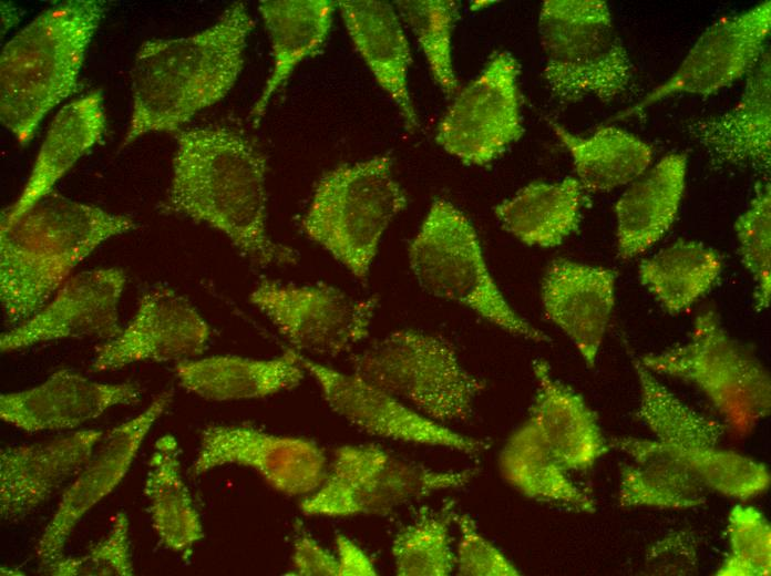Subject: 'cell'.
Masks as SVG:
<instances>
[{"label": "cell", "instance_id": "obj_32", "mask_svg": "<svg viewBox=\"0 0 771 576\" xmlns=\"http://www.w3.org/2000/svg\"><path fill=\"white\" fill-rule=\"evenodd\" d=\"M584 188L568 176L533 182L494 207L502 227L527 246L556 247L575 233L582 218Z\"/></svg>", "mask_w": 771, "mask_h": 576}, {"label": "cell", "instance_id": "obj_5", "mask_svg": "<svg viewBox=\"0 0 771 576\" xmlns=\"http://www.w3.org/2000/svg\"><path fill=\"white\" fill-rule=\"evenodd\" d=\"M407 204L391 157L378 155L325 173L301 225L312 241L366 281L383 233Z\"/></svg>", "mask_w": 771, "mask_h": 576}, {"label": "cell", "instance_id": "obj_4", "mask_svg": "<svg viewBox=\"0 0 771 576\" xmlns=\"http://www.w3.org/2000/svg\"><path fill=\"white\" fill-rule=\"evenodd\" d=\"M105 2L52 6L12 37L0 54V120L25 145L49 111L76 92Z\"/></svg>", "mask_w": 771, "mask_h": 576}, {"label": "cell", "instance_id": "obj_17", "mask_svg": "<svg viewBox=\"0 0 771 576\" xmlns=\"http://www.w3.org/2000/svg\"><path fill=\"white\" fill-rule=\"evenodd\" d=\"M172 399L173 390H164L144 411L102 438L89 462L64 491L40 536L35 553L42 569L64 556L65 544L81 518L122 482L146 434Z\"/></svg>", "mask_w": 771, "mask_h": 576}, {"label": "cell", "instance_id": "obj_7", "mask_svg": "<svg viewBox=\"0 0 771 576\" xmlns=\"http://www.w3.org/2000/svg\"><path fill=\"white\" fill-rule=\"evenodd\" d=\"M409 264L430 295L466 306L511 335L551 341L505 300L487 268L475 228L449 200L432 203L409 246Z\"/></svg>", "mask_w": 771, "mask_h": 576}, {"label": "cell", "instance_id": "obj_44", "mask_svg": "<svg viewBox=\"0 0 771 576\" xmlns=\"http://www.w3.org/2000/svg\"><path fill=\"white\" fill-rule=\"evenodd\" d=\"M335 555L338 564V576L377 575L371 558L359 545L345 535H337Z\"/></svg>", "mask_w": 771, "mask_h": 576}, {"label": "cell", "instance_id": "obj_13", "mask_svg": "<svg viewBox=\"0 0 771 576\" xmlns=\"http://www.w3.org/2000/svg\"><path fill=\"white\" fill-rule=\"evenodd\" d=\"M296 351L336 357L364 340L378 298H354L331 286L260 281L249 296Z\"/></svg>", "mask_w": 771, "mask_h": 576}, {"label": "cell", "instance_id": "obj_33", "mask_svg": "<svg viewBox=\"0 0 771 576\" xmlns=\"http://www.w3.org/2000/svg\"><path fill=\"white\" fill-rule=\"evenodd\" d=\"M152 526L169 551L189 554L204 537L201 516L181 474L179 448L171 434L158 438L144 484Z\"/></svg>", "mask_w": 771, "mask_h": 576}, {"label": "cell", "instance_id": "obj_31", "mask_svg": "<svg viewBox=\"0 0 771 576\" xmlns=\"http://www.w3.org/2000/svg\"><path fill=\"white\" fill-rule=\"evenodd\" d=\"M609 446L631 460L619 472L618 502L623 507L687 510L706 503L710 491L691 472L658 453L649 440L613 438Z\"/></svg>", "mask_w": 771, "mask_h": 576}, {"label": "cell", "instance_id": "obj_38", "mask_svg": "<svg viewBox=\"0 0 771 576\" xmlns=\"http://www.w3.org/2000/svg\"><path fill=\"white\" fill-rule=\"evenodd\" d=\"M734 232L742 264L754 282L755 308L769 307L771 294V189L759 184L748 208L738 216Z\"/></svg>", "mask_w": 771, "mask_h": 576}, {"label": "cell", "instance_id": "obj_24", "mask_svg": "<svg viewBox=\"0 0 771 576\" xmlns=\"http://www.w3.org/2000/svg\"><path fill=\"white\" fill-rule=\"evenodd\" d=\"M536 392L527 420L568 471H587L609 450L595 412L584 398L553 377L542 359L533 363Z\"/></svg>", "mask_w": 771, "mask_h": 576}, {"label": "cell", "instance_id": "obj_6", "mask_svg": "<svg viewBox=\"0 0 771 576\" xmlns=\"http://www.w3.org/2000/svg\"><path fill=\"white\" fill-rule=\"evenodd\" d=\"M544 79L562 102L609 103L630 85L633 63L603 0H546L538 18Z\"/></svg>", "mask_w": 771, "mask_h": 576}, {"label": "cell", "instance_id": "obj_22", "mask_svg": "<svg viewBox=\"0 0 771 576\" xmlns=\"http://www.w3.org/2000/svg\"><path fill=\"white\" fill-rule=\"evenodd\" d=\"M616 274L608 268L555 259L542 281L546 317L595 366L615 306Z\"/></svg>", "mask_w": 771, "mask_h": 576}, {"label": "cell", "instance_id": "obj_40", "mask_svg": "<svg viewBox=\"0 0 771 576\" xmlns=\"http://www.w3.org/2000/svg\"><path fill=\"white\" fill-rule=\"evenodd\" d=\"M42 570L52 576H132L130 523L125 512L115 515L106 535L84 555L63 556Z\"/></svg>", "mask_w": 771, "mask_h": 576}, {"label": "cell", "instance_id": "obj_26", "mask_svg": "<svg viewBox=\"0 0 771 576\" xmlns=\"http://www.w3.org/2000/svg\"><path fill=\"white\" fill-rule=\"evenodd\" d=\"M105 125L100 91H92L61 107L47 132L20 195L2 213L1 224L13 222L52 192L55 183L101 141Z\"/></svg>", "mask_w": 771, "mask_h": 576}, {"label": "cell", "instance_id": "obj_28", "mask_svg": "<svg viewBox=\"0 0 771 576\" xmlns=\"http://www.w3.org/2000/svg\"><path fill=\"white\" fill-rule=\"evenodd\" d=\"M178 383L208 401L260 399L299 385L305 369L296 350L274 359L210 356L179 361L174 368Z\"/></svg>", "mask_w": 771, "mask_h": 576}, {"label": "cell", "instance_id": "obj_21", "mask_svg": "<svg viewBox=\"0 0 771 576\" xmlns=\"http://www.w3.org/2000/svg\"><path fill=\"white\" fill-rule=\"evenodd\" d=\"M140 399L141 390L134 382H97L61 369L37 387L1 394L0 418L28 433L69 430L110 408L135 405Z\"/></svg>", "mask_w": 771, "mask_h": 576}, {"label": "cell", "instance_id": "obj_35", "mask_svg": "<svg viewBox=\"0 0 771 576\" xmlns=\"http://www.w3.org/2000/svg\"><path fill=\"white\" fill-rule=\"evenodd\" d=\"M722 271V259L711 247L696 240L679 239L644 259L638 269L640 282L670 313L691 307L715 284Z\"/></svg>", "mask_w": 771, "mask_h": 576}, {"label": "cell", "instance_id": "obj_14", "mask_svg": "<svg viewBox=\"0 0 771 576\" xmlns=\"http://www.w3.org/2000/svg\"><path fill=\"white\" fill-rule=\"evenodd\" d=\"M305 371L318 383L328 405L354 428L383 439L445 448L467 455L486 449L476 438L455 432L420 413L353 372L347 373L297 351Z\"/></svg>", "mask_w": 771, "mask_h": 576}, {"label": "cell", "instance_id": "obj_8", "mask_svg": "<svg viewBox=\"0 0 771 576\" xmlns=\"http://www.w3.org/2000/svg\"><path fill=\"white\" fill-rule=\"evenodd\" d=\"M351 366L354 374L445 425L469 420L484 389L448 340L412 329L371 342L352 357Z\"/></svg>", "mask_w": 771, "mask_h": 576}, {"label": "cell", "instance_id": "obj_43", "mask_svg": "<svg viewBox=\"0 0 771 576\" xmlns=\"http://www.w3.org/2000/svg\"><path fill=\"white\" fill-rule=\"evenodd\" d=\"M292 570L301 576H338L336 555L308 534H299L292 547Z\"/></svg>", "mask_w": 771, "mask_h": 576}, {"label": "cell", "instance_id": "obj_19", "mask_svg": "<svg viewBox=\"0 0 771 576\" xmlns=\"http://www.w3.org/2000/svg\"><path fill=\"white\" fill-rule=\"evenodd\" d=\"M125 282V272L115 267L71 276L37 313L1 335V351L70 338L116 337L122 331L117 306Z\"/></svg>", "mask_w": 771, "mask_h": 576}, {"label": "cell", "instance_id": "obj_29", "mask_svg": "<svg viewBox=\"0 0 771 576\" xmlns=\"http://www.w3.org/2000/svg\"><path fill=\"white\" fill-rule=\"evenodd\" d=\"M337 1L264 0L258 10L271 42L274 65L251 110L254 122L265 114L271 96L287 82L296 66L325 42Z\"/></svg>", "mask_w": 771, "mask_h": 576}, {"label": "cell", "instance_id": "obj_23", "mask_svg": "<svg viewBox=\"0 0 771 576\" xmlns=\"http://www.w3.org/2000/svg\"><path fill=\"white\" fill-rule=\"evenodd\" d=\"M770 51L748 74L739 102L728 112L687 125L691 140L715 164L750 167L770 173L771 68Z\"/></svg>", "mask_w": 771, "mask_h": 576}, {"label": "cell", "instance_id": "obj_39", "mask_svg": "<svg viewBox=\"0 0 771 576\" xmlns=\"http://www.w3.org/2000/svg\"><path fill=\"white\" fill-rule=\"evenodd\" d=\"M726 533L729 549L716 575H770L771 526L758 508L734 505L728 515Z\"/></svg>", "mask_w": 771, "mask_h": 576}, {"label": "cell", "instance_id": "obj_41", "mask_svg": "<svg viewBox=\"0 0 771 576\" xmlns=\"http://www.w3.org/2000/svg\"><path fill=\"white\" fill-rule=\"evenodd\" d=\"M454 523L459 529V542L454 552L455 569L463 576H517L518 568L485 536L473 518L458 513Z\"/></svg>", "mask_w": 771, "mask_h": 576}, {"label": "cell", "instance_id": "obj_42", "mask_svg": "<svg viewBox=\"0 0 771 576\" xmlns=\"http://www.w3.org/2000/svg\"><path fill=\"white\" fill-rule=\"evenodd\" d=\"M698 541L689 531H678L658 539L646 553L645 574L695 575L698 572Z\"/></svg>", "mask_w": 771, "mask_h": 576}, {"label": "cell", "instance_id": "obj_1", "mask_svg": "<svg viewBox=\"0 0 771 576\" xmlns=\"http://www.w3.org/2000/svg\"><path fill=\"white\" fill-rule=\"evenodd\" d=\"M266 173L264 154L232 128L181 131L165 209L220 232L256 265L295 264L267 232Z\"/></svg>", "mask_w": 771, "mask_h": 576}, {"label": "cell", "instance_id": "obj_15", "mask_svg": "<svg viewBox=\"0 0 771 576\" xmlns=\"http://www.w3.org/2000/svg\"><path fill=\"white\" fill-rule=\"evenodd\" d=\"M224 465L255 471L287 496H307L322 483L328 462L313 441L279 435L249 425H209L201 434L188 474L197 477Z\"/></svg>", "mask_w": 771, "mask_h": 576}, {"label": "cell", "instance_id": "obj_34", "mask_svg": "<svg viewBox=\"0 0 771 576\" xmlns=\"http://www.w3.org/2000/svg\"><path fill=\"white\" fill-rule=\"evenodd\" d=\"M548 123L569 152L582 187L589 192H610L627 185L652 161L651 145L623 128L605 126L589 136H579L553 120Z\"/></svg>", "mask_w": 771, "mask_h": 576}, {"label": "cell", "instance_id": "obj_27", "mask_svg": "<svg viewBox=\"0 0 771 576\" xmlns=\"http://www.w3.org/2000/svg\"><path fill=\"white\" fill-rule=\"evenodd\" d=\"M687 156H664L621 194L615 205L617 250L630 259L657 243L674 224L683 195Z\"/></svg>", "mask_w": 771, "mask_h": 576}, {"label": "cell", "instance_id": "obj_10", "mask_svg": "<svg viewBox=\"0 0 771 576\" xmlns=\"http://www.w3.org/2000/svg\"><path fill=\"white\" fill-rule=\"evenodd\" d=\"M633 364L640 390L637 414L654 433L649 443L658 453L728 497L746 501L769 487L763 463L722 444L723 424L682 402L638 358Z\"/></svg>", "mask_w": 771, "mask_h": 576}, {"label": "cell", "instance_id": "obj_37", "mask_svg": "<svg viewBox=\"0 0 771 576\" xmlns=\"http://www.w3.org/2000/svg\"><path fill=\"white\" fill-rule=\"evenodd\" d=\"M395 8L409 25L443 93L453 95L459 82L452 63V34L460 2L452 0H399Z\"/></svg>", "mask_w": 771, "mask_h": 576}, {"label": "cell", "instance_id": "obj_3", "mask_svg": "<svg viewBox=\"0 0 771 576\" xmlns=\"http://www.w3.org/2000/svg\"><path fill=\"white\" fill-rule=\"evenodd\" d=\"M134 220L52 191L0 227V300L6 322L19 326L37 313L72 270Z\"/></svg>", "mask_w": 771, "mask_h": 576}, {"label": "cell", "instance_id": "obj_18", "mask_svg": "<svg viewBox=\"0 0 771 576\" xmlns=\"http://www.w3.org/2000/svg\"><path fill=\"white\" fill-rule=\"evenodd\" d=\"M210 329L184 296L161 286L145 292L126 328L96 348L92 370L103 372L141 361H184L199 357Z\"/></svg>", "mask_w": 771, "mask_h": 576}, {"label": "cell", "instance_id": "obj_2", "mask_svg": "<svg viewBox=\"0 0 771 576\" xmlns=\"http://www.w3.org/2000/svg\"><path fill=\"white\" fill-rule=\"evenodd\" d=\"M254 25L246 6L234 2L195 34L145 41L131 71L132 112L122 147L147 133L175 132L224 99L243 70Z\"/></svg>", "mask_w": 771, "mask_h": 576}, {"label": "cell", "instance_id": "obj_30", "mask_svg": "<svg viewBox=\"0 0 771 576\" xmlns=\"http://www.w3.org/2000/svg\"><path fill=\"white\" fill-rule=\"evenodd\" d=\"M504 481L527 498L577 513H593V496L575 483L536 429L526 420L498 454Z\"/></svg>", "mask_w": 771, "mask_h": 576}, {"label": "cell", "instance_id": "obj_12", "mask_svg": "<svg viewBox=\"0 0 771 576\" xmlns=\"http://www.w3.org/2000/svg\"><path fill=\"white\" fill-rule=\"evenodd\" d=\"M520 72L510 52L492 54L443 114L435 142L465 165L482 166L498 157L524 132Z\"/></svg>", "mask_w": 771, "mask_h": 576}, {"label": "cell", "instance_id": "obj_36", "mask_svg": "<svg viewBox=\"0 0 771 576\" xmlns=\"http://www.w3.org/2000/svg\"><path fill=\"white\" fill-rule=\"evenodd\" d=\"M456 511L451 500L440 508H422L393 537L391 553L400 576H446L455 569L451 525Z\"/></svg>", "mask_w": 771, "mask_h": 576}, {"label": "cell", "instance_id": "obj_9", "mask_svg": "<svg viewBox=\"0 0 771 576\" xmlns=\"http://www.w3.org/2000/svg\"><path fill=\"white\" fill-rule=\"evenodd\" d=\"M638 359L654 374L695 385L739 433H749L770 413L769 372L730 337L713 309L696 317L686 342Z\"/></svg>", "mask_w": 771, "mask_h": 576}, {"label": "cell", "instance_id": "obj_20", "mask_svg": "<svg viewBox=\"0 0 771 576\" xmlns=\"http://www.w3.org/2000/svg\"><path fill=\"white\" fill-rule=\"evenodd\" d=\"M103 438L81 430L0 452V514L18 522L45 503L89 462Z\"/></svg>", "mask_w": 771, "mask_h": 576}, {"label": "cell", "instance_id": "obj_25", "mask_svg": "<svg viewBox=\"0 0 771 576\" xmlns=\"http://www.w3.org/2000/svg\"><path fill=\"white\" fill-rule=\"evenodd\" d=\"M337 8L356 50L399 109L407 128H417L408 85L412 56L397 9L379 0H339Z\"/></svg>", "mask_w": 771, "mask_h": 576}, {"label": "cell", "instance_id": "obj_11", "mask_svg": "<svg viewBox=\"0 0 771 576\" xmlns=\"http://www.w3.org/2000/svg\"><path fill=\"white\" fill-rule=\"evenodd\" d=\"M475 469L439 471L372 444L333 452L322 483L300 502L310 517L388 515L446 490L469 484Z\"/></svg>", "mask_w": 771, "mask_h": 576}, {"label": "cell", "instance_id": "obj_16", "mask_svg": "<svg viewBox=\"0 0 771 576\" xmlns=\"http://www.w3.org/2000/svg\"><path fill=\"white\" fill-rule=\"evenodd\" d=\"M771 30V2L711 24L693 43L677 70L636 105L617 115L624 119L676 95L708 96L749 74L765 52Z\"/></svg>", "mask_w": 771, "mask_h": 576}]
</instances>
